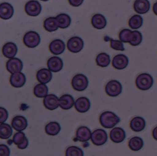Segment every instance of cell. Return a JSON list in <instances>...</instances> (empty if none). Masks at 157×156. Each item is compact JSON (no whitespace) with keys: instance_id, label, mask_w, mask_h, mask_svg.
<instances>
[{"instance_id":"39","label":"cell","mask_w":157,"mask_h":156,"mask_svg":"<svg viewBox=\"0 0 157 156\" xmlns=\"http://www.w3.org/2000/svg\"><path fill=\"white\" fill-rule=\"evenodd\" d=\"M10 153L8 146L5 144H0V156H9Z\"/></svg>"},{"instance_id":"43","label":"cell","mask_w":157,"mask_h":156,"mask_svg":"<svg viewBox=\"0 0 157 156\" xmlns=\"http://www.w3.org/2000/svg\"><path fill=\"white\" fill-rule=\"evenodd\" d=\"M41 1H42L47 2L48 1V0H41Z\"/></svg>"},{"instance_id":"9","label":"cell","mask_w":157,"mask_h":156,"mask_svg":"<svg viewBox=\"0 0 157 156\" xmlns=\"http://www.w3.org/2000/svg\"><path fill=\"white\" fill-rule=\"evenodd\" d=\"M41 6L39 2L31 0L25 5V11L27 15L32 17L37 16L41 11Z\"/></svg>"},{"instance_id":"30","label":"cell","mask_w":157,"mask_h":156,"mask_svg":"<svg viewBox=\"0 0 157 156\" xmlns=\"http://www.w3.org/2000/svg\"><path fill=\"white\" fill-rule=\"evenodd\" d=\"M144 141L142 138L138 136L132 137L128 142V146L133 151H138L143 148Z\"/></svg>"},{"instance_id":"3","label":"cell","mask_w":157,"mask_h":156,"mask_svg":"<svg viewBox=\"0 0 157 156\" xmlns=\"http://www.w3.org/2000/svg\"><path fill=\"white\" fill-rule=\"evenodd\" d=\"M154 81L151 75L148 73H142L136 77V84L140 90L147 91L153 85Z\"/></svg>"},{"instance_id":"25","label":"cell","mask_w":157,"mask_h":156,"mask_svg":"<svg viewBox=\"0 0 157 156\" xmlns=\"http://www.w3.org/2000/svg\"><path fill=\"white\" fill-rule=\"evenodd\" d=\"M146 122L144 118L141 117H135L131 121L130 128L135 132H141L145 128Z\"/></svg>"},{"instance_id":"34","label":"cell","mask_w":157,"mask_h":156,"mask_svg":"<svg viewBox=\"0 0 157 156\" xmlns=\"http://www.w3.org/2000/svg\"><path fill=\"white\" fill-rule=\"evenodd\" d=\"M111 61L110 57L108 54L105 53L99 54L96 58V62L98 66L101 67H106Z\"/></svg>"},{"instance_id":"37","label":"cell","mask_w":157,"mask_h":156,"mask_svg":"<svg viewBox=\"0 0 157 156\" xmlns=\"http://www.w3.org/2000/svg\"><path fill=\"white\" fill-rule=\"evenodd\" d=\"M111 47L114 50L119 51H124L125 50L122 42L118 40L111 39Z\"/></svg>"},{"instance_id":"21","label":"cell","mask_w":157,"mask_h":156,"mask_svg":"<svg viewBox=\"0 0 157 156\" xmlns=\"http://www.w3.org/2000/svg\"><path fill=\"white\" fill-rule=\"evenodd\" d=\"M49 50L55 55H59L65 51L66 48L65 43L61 40L57 39L52 41L49 46Z\"/></svg>"},{"instance_id":"4","label":"cell","mask_w":157,"mask_h":156,"mask_svg":"<svg viewBox=\"0 0 157 156\" xmlns=\"http://www.w3.org/2000/svg\"><path fill=\"white\" fill-rule=\"evenodd\" d=\"M72 87L77 91H83L89 85V80L83 74H77L75 76L72 81Z\"/></svg>"},{"instance_id":"29","label":"cell","mask_w":157,"mask_h":156,"mask_svg":"<svg viewBox=\"0 0 157 156\" xmlns=\"http://www.w3.org/2000/svg\"><path fill=\"white\" fill-rule=\"evenodd\" d=\"M56 19L58 22V26L62 29L67 28L71 23L70 17L67 14L62 13L56 17Z\"/></svg>"},{"instance_id":"24","label":"cell","mask_w":157,"mask_h":156,"mask_svg":"<svg viewBox=\"0 0 157 156\" xmlns=\"http://www.w3.org/2000/svg\"><path fill=\"white\" fill-rule=\"evenodd\" d=\"M91 132L87 127L82 126L77 129L76 134V138L78 141L85 142L89 141L91 138Z\"/></svg>"},{"instance_id":"22","label":"cell","mask_w":157,"mask_h":156,"mask_svg":"<svg viewBox=\"0 0 157 156\" xmlns=\"http://www.w3.org/2000/svg\"><path fill=\"white\" fill-rule=\"evenodd\" d=\"M2 54L7 58H14L17 52V47L16 45L12 42H8L3 46L2 47Z\"/></svg>"},{"instance_id":"19","label":"cell","mask_w":157,"mask_h":156,"mask_svg":"<svg viewBox=\"0 0 157 156\" xmlns=\"http://www.w3.org/2000/svg\"><path fill=\"white\" fill-rule=\"evenodd\" d=\"M14 14V8L12 5L7 2L0 4V18L4 20L10 19Z\"/></svg>"},{"instance_id":"38","label":"cell","mask_w":157,"mask_h":156,"mask_svg":"<svg viewBox=\"0 0 157 156\" xmlns=\"http://www.w3.org/2000/svg\"><path fill=\"white\" fill-rule=\"evenodd\" d=\"M8 111L5 108L0 107V123H4L8 118Z\"/></svg>"},{"instance_id":"40","label":"cell","mask_w":157,"mask_h":156,"mask_svg":"<svg viewBox=\"0 0 157 156\" xmlns=\"http://www.w3.org/2000/svg\"><path fill=\"white\" fill-rule=\"evenodd\" d=\"M84 0H69L70 4L74 7H78L82 5Z\"/></svg>"},{"instance_id":"16","label":"cell","mask_w":157,"mask_h":156,"mask_svg":"<svg viewBox=\"0 0 157 156\" xmlns=\"http://www.w3.org/2000/svg\"><path fill=\"white\" fill-rule=\"evenodd\" d=\"M11 125L15 130L17 131H23L26 129L28 122L25 117L22 116H16L12 120Z\"/></svg>"},{"instance_id":"5","label":"cell","mask_w":157,"mask_h":156,"mask_svg":"<svg viewBox=\"0 0 157 156\" xmlns=\"http://www.w3.org/2000/svg\"><path fill=\"white\" fill-rule=\"evenodd\" d=\"M23 42L27 47L34 48L40 43V36L35 32H28L24 37Z\"/></svg>"},{"instance_id":"42","label":"cell","mask_w":157,"mask_h":156,"mask_svg":"<svg viewBox=\"0 0 157 156\" xmlns=\"http://www.w3.org/2000/svg\"><path fill=\"white\" fill-rule=\"evenodd\" d=\"M153 11L154 14L157 16V2L154 3L153 6Z\"/></svg>"},{"instance_id":"33","label":"cell","mask_w":157,"mask_h":156,"mask_svg":"<svg viewBox=\"0 0 157 156\" xmlns=\"http://www.w3.org/2000/svg\"><path fill=\"white\" fill-rule=\"evenodd\" d=\"M33 93L34 95L39 98H45L48 93V88L44 84H37L33 89Z\"/></svg>"},{"instance_id":"6","label":"cell","mask_w":157,"mask_h":156,"mask_svg":"<svg viewBox=\"0 0 157 156\" xmlns=\"http://www.w3.org/2000/svg\"><path fill=\"white\" fill-rule=\"evenodd\" d=\"M105 92L108 96L115 97L119 96L122 92V86L117 80L109 81L105 86Z\"/></svg>"},{"instance_id":"27","label":"cell","mask_w":157,"mask_h":156,"mask_svg":"<svg viewBox=\"0 0 157 156\" xmlns=\"http://www.w3.org/2000/svg\"><path fill=\"white\" fill-rule=\"evenodd\" d=\"M91 23L94 28L100 30L104 29L106 25V19L101 14H96L92 18Z\"/></svg>"},{"instance_id":"23","label":"cell","mask_w":157,"mask_h":156,"mask_svg":"<svg viewBox=\"0 0 157 156\" xmlns=\"http://www.w3.org/2000/svg\"><path fill=\"white\" fill-rule=\"evenodd\" d=\"M36 78L39 82L46 84L52 80V74L49 69H41L37 73Z\"/></svg>"},{"instance_id":"31","label":"cell","mask_w":157,"mask_h":156,"mask_svg":"<svg viewBox=\"0 0 157 156\" xmlns=\"http://www.w3.org/2000/svg\"><path fill=\"white\" fill-rule=\"evenodd\" d=\"M44 27L49 32L56 31L59 28L56 17H50L47 18L44 22Z\"/></svg>"},{"instance_id":"12","label":"cell","mask_w":157,"mask_h":156,"mask_svg":"<svg viewBox=\"0 0 157 156\" xmlns=\"http://www.w3.org/2000/svg\"><path fill=\"white\" fill-rule=\"evenodd\" d=\"M129 61L128 57L123 54H118L113 58L112 65L116 69H124L128 64Z\"/></svg>"},{"instance_id":"8","label":"cell","mask_w":157,"mask_h":156,"mask_svg":"<svg viewBox=\"0 0 157 156\" xmlns=\"http://www.w3.org/2000/svg\"><path fill=\"white\" fill-rule=\"evenodd\" d=\"M67 47L71 52L73 53H77L83 48V41L80 37L77 36L72 37L68 41Z\"/></svg>"},{"instance_id":"32","label":"cell","mask_w":157,"mask_h":156,"mask_svg":"<svg viewBox=\"0 0 157 156\" xmlns=\"http://www.w3.org/2000/svg\"><path fill=\"white\" fill-rule=\"evenodd\" d=\"M13 133L12 128L9 124L2 123L0 124V138L8 139L11 137Z\"/></svg>"},{"instance_id":"20","label":"cell","mask_w":157,"mask_h":156,"mask_svg":"<svg viewBox=\"0 0 157 156\" xmlns=\"http://www.w3.org/2000/svg\"><path fill=\"white\" fill-rule=\"evenodd\" d=\"M150 3L148 0H136L134 4V9L136 13L144 14L150 9Z\"/></svg>"},{"instance_id":"28","label":"cell","mask_w":157,"mask_h":156,"mask_svg":"<svg viewBox=\"0 0 157 156\" xmlns=\"http://www.w3.org/2000/svg\"><path fill=\"white\" fill-rule=\"evenodd\" d=\"M61 126L58 122L53 121L49 122L45 126V132L48 135L55 136L59 134L61 131Z\"/></svg>"},{"instance_id":"13","label":"cell","mask_w":157,"mask_h":156,"mask_svg":"<svg viewBox=\"0 0 157 156\" xmlns=\"http://www.w3.org/2000/svg\"><path fill=\"white\" fill-rule=\"evenodd\" d=\"M59 99L54 94H48L44 98V104L45 107L49 110H54L59 106Z\"/></svg>"},{"instance_id":"36","label":"cell","mask_w":157,"mask_h":156,"mask_svg":"<svg viewBox=\"0 0 157 156\" xmlns=\"http://www.w3.org/2000/svg\"><path fill=\"white\" fill-rule=\"evenodd\" d=\"M66 155L67 156H83L84 153L80 148L76 146H70L67 149Z\"/></svg>"},{"instance_id":"26","label":"cell","mask_w":157,"mask_h":156,"mask_svg":"<svg viewBox=\"0 0 157 156\" xmlns=\"http://www.w3.org/2000/svg\"><path fill=\"white\" fill-rule=\"evenodd\" d=\"M59 106L63 110H69L72 108L75 100L73 96L69 94H65L61 97L59 99Z\"/></svg>"},{"instance_id":"11","label":"cell","mask_w":157,"mask_h":156,"mask_svg":"<svg viewBox=\"0 0 157 156\" xmlns=\"http://www.w3.org/2000/svg\"><path fill=\"white\" fill-rule=\"evenodd\" d=\"M12 141L20 149H25L29 144L28 139L25 136V133L22 131H18L14 135Z\"/></svg>"},{"instance_id":"18","label":"cell","mask_w":157,"mask_h":156,"mask_svg":"<svg viewBox=\"0 0 157 156\" xmlns=\"http://www.w3.org/2000/svg\"><path fill=\"white\" fill-rule=\"evenodd\" d=\"M75 106L78 112L84 113L90 108V102L86 97L79 98L75 102Z\"/></svg>"},{"instance_id":"35","label":"cell","mask_w":157,"mask_h":156,"mask_svg":"<svg viewBox=\"0 0 157 156\" xmlns=\"http://www.w3.org/2000/svg\"><path fill=\"white\" fill-rule=\"evenodd\" d=\"M143 24V19L141 16H133L128 21L129 27L132 29H137L141 27Z\"/></svg>"},{"instance_id":"1","label":"cell","mask_w":157,"mask_h":156,"mask_svg":"<svg viewBox=\"0 0 157 156\" xmlns=\"http://www.w3.org/2000/svg\"><path fill=\"white\" fill-rule=\"evenodd\" d=\"M120 40L124 43H129L132 46H137L143 40L142 33L137 31H131L129 29H123L119 34Z\"/></svg>"},{"instance_id":"2","label":"cell","mask_w":157,"mask_h":156,"mask_svg":"<svg viewBox=\"0 0 157 156\" xmlns=\"http://www.w3.org/2000/svg\"><path fill=\"white\" fill-rule=\"evenodd\" d=\"M100 122L103 127L112 128L120 121V119L115 113L106 111L103 113L100 116Z\"/></svg>"},{"instance_id":"14","label":"cell","mask_w":157,"mask_h":156,"mask_svg":"<svg viewBox=\"0 0 157 156\" xmlns=\"http://www.w3.org/2000/svg\"><path fill=\"white\" fill-rule=\"evenodd\" d=\"M26 82V77L23 73L21 72L12 74L10 77V83L13 87L21 88Z\"/></svg>"},{"instance_id":"10","label":"cell","mask_w":157,"mask_h":156,"mask_svg":"<svg viewBox=\"0 0 157 156\" xmlns=\"http://www.w3.org/2000/svg\"><path fill=\"white\" fill-rule=\"evenodd\" d=\"M23 67V65L22 62L18 58H11L6 63L7 70L11 74L21 72L22 70Z\"/></svg>"},{"instance_id":"15","label":"cell","mask_w":157,"mask_h":156,"mask_svg":"<svg viewBox=\"0 0 157 156\" xmlns=\"http://www.w3.org/2000/svg\"><path fill=\"white\" fill-rule=\"evenodd\" d=\"M63 65L62 60L56 56L51 57L48 61V67L52 72H58L60 71L63 67Z\"/></svg>"},{"instance_id":"17","label":"cell","mask_w":157,"mask_h":156,"mask_svg":"<svg viewBox=\"0 0 157 156\" xmlns=\"http://www.w3.org/2000/svg\"><path fill=\"white\" fill-rule=\"evenodd\" d=\"M110 137L113 142L117 143H121L125 140L126 133L124 129L121 128H115L110 132Z\"/></svg>"},{"instance_id":"41","label":"cell","mask_w":157,"mask_h":156,"mask_svg":"<svg viewBox=\"0 0 157 156\" xmlns=\"http://www.w3.org/2000/svg\"><path fill=\"white\" fill-rule=\"evenodd\" d=\"M152 136L153 138L157 141V127H155L152 131Z\"/></svg>"},{"instance_id":"7","label":"cell","mask_w":157,"mask_h":156,"mask_svg":"<svg viewBox=\"0 0 157 156\" xmlns=\"http://www.w3.org/2000/svg\"><path fill=\"white\" fill-rule=\"evenodd\" d=\"M91 139L93 144L97 146H101L106 143L108 136L104 129H98L92 133Z\"/></svg>"}]
</instances>
